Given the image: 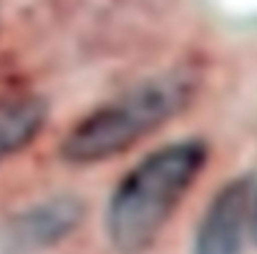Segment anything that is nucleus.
Masks as SVG:
<instances>
[{
  "label": "nucleus",
  "instance_id": "nucleus-1",
  "mask_svg": "<svg viewBox=\"0 0 257 254\" xmlns=\"http://www.w3.org/2000/svg\"><path fill=\"white\" fill-rule=\"evenodd\" d=\"M209 159L199 139L167 144L137 161L113 186L106 236L116 254H147L182 206Z\"/></svg>",
  "mask_w": 257,
  "mask_h": 254
},
{
  "label": "nucleus",
  "instance_id": "nucleus-2",
  "mask_svg": "<svg viewBox=\"0 0 257 254\" xmlns=\"http://www.w3.org/2000/svg\"><path fill=\"white\" fill-rule=\"evenodd\" d=\"M199 91L194 68H172L152 76L81 116L61 141V159L71 166L111 161L144 144L184 113Z\"/></svg>",
  "mask_w": 257,
  "mask_h": 254
},
{
  "label": "nucleus",
  "instance_id": "nucleus-3",
  "mask_svg": "<svg viewBox=\"0 0 257 254\" xmlns=\"http://www.w3.org/2000/svg\"><path fill=\"white\" fill-rule=\"evenodd\" d=\"M86 216V204L78 196L61 194L16 214L3 229V254H38L66 241Z\"/></svg>",
  "mask_w": 257,
  "mask_h": 254
},
{
  "label": "nucleus",
  "instance_id": "nucleus-4",
  "mask_svg": "<svg viewBox=\"0 0 257 254\" xmlns=\"http://www.w3.org/2000/svg\"><path fill=\"white\" fill-rule=\"evenodd\" d=\"M252 179L227 181L207 204L192 241V254H244L252 219Z\"/></svg>",
  "mask_w": 257,
  "mask_h": 254
},
{
  "label": "nucleus",
  "instance_id": "nucleus-5",
  "mask_svg": "<svg viewBox=\"0 0 257 254\" xmlns=\"http://www.w3.org/2000/svg\"><path fill=\"white\" fill-rule=\"evenodd\" d=\"M48 113V101L38 93H0V164L26 151L43 134Z\"/></svg>",
  "mask_w": 257,
  "mask_h": 254
},
{
  "label": "nucleus",
  "instance_id": "nucleus-6",
  "mask_svg": "<svg viewBox=\"0 0 257 254\" xmlns=\"http://www.w3.org/2000/svg\"><path fill=\"white\" fill-rule=\"evenodd\" d=\"M249 234H252V239H254V244H257V196L252 199V219H249Z\"/></svg>",
  "mask_w": 257,
  "mask_h": 254
}]
</instances>
